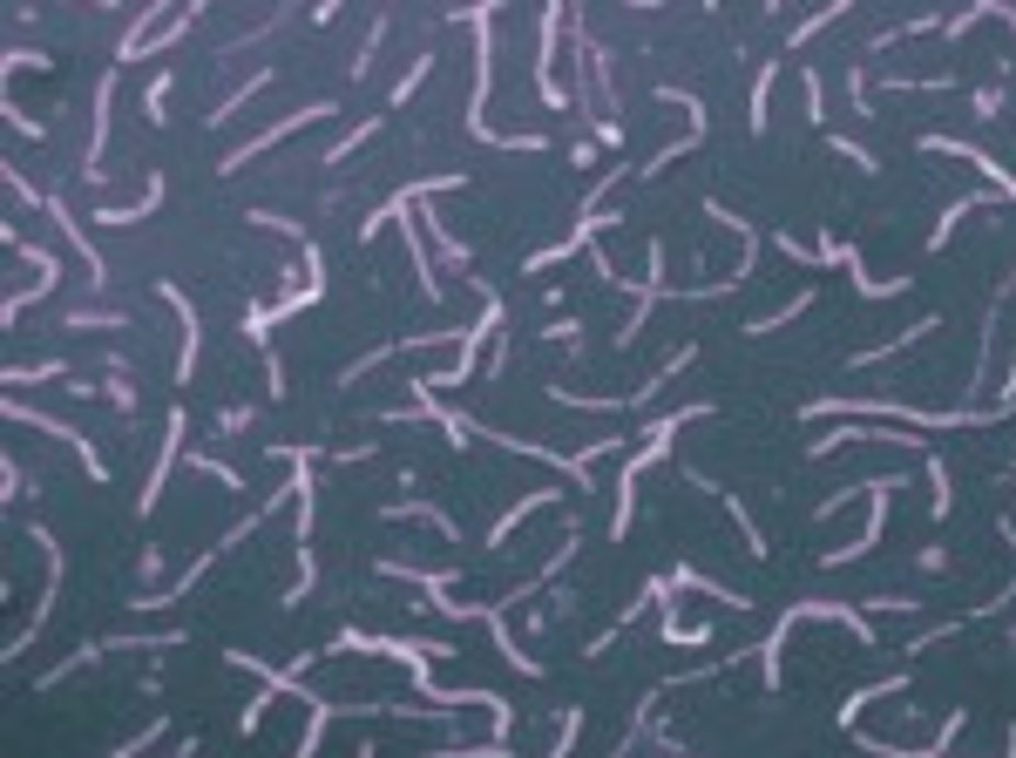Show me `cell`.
Masks as SVG:
<instances>
[{"instance_id": "obj_6", "label": "cell", "mask_w": 1016, "mask_h": 758, "mask_svg": "<svg viewBox=\"0 0 1016 758\" xmlns=\"http://www.w3.org/2000/svg\"><path fill=\"white\" fill-rule=\"evenodd\" d=\"M163 732H170V717H149V725H143L136 738H123V745H115L109 758H136V751H149V745H156V738H163Z\"/></svg>"}, {"instance_id": "obj_3", "label": "cell", "mask_w": 1016, "mask_h": 758, "mask_svg": "<svg viewBox=\"0 0 1016 758\" xmlns=\"http://www.w3.org/2000/svg\"><path fill=\"white\" fill-rule=\"evenodd\" d=\"M285 495H292V488H279V495H264V501H258V514H245V522H238V529H230V535H224V548H230V542H245V535H251V529L264 522V514H271V508H279V501H285ZM211 563H217V548H204V563H197V569H190V576H177V589H163V596H170V610H177V596H183L190 582H197V576H204Z\"/></svg>"}, {"instance_id": "obj_5", "label": "cell", "mask_w": 1016, "mask_h": 758, "mask_svg": "<svg viewBox=\"0 0 1016 758\" xmlns=\"http://www.w3.org/2000/svg\"><path fill=\"white\" fill-rule=\"evenodd\" d=\"M264 82H271V68H258V75H251L245 89H230V95H224V102H217V109L204 115V123H211V129H217V123H230V115H238V109H245V102H251V95H258Z\"/></svg>"}, {"instance_id": "obj_1", "label": "cell", "mask_w": 1016, "mask_h": 758, "mask_svg": "<svg viewBox=\"0 0 1016 758\" xmlns=\"http://www.w3.org/2000/svg\"><path fill=\"white\" fill-rule=\"evenodd\" d=\"M8 420H21V427H42V433H48V441H68V448H75V461H82V467L95 474V482H109V461L95 454V441H89V433H75V427H61V420H48L42 407H27V400H8Z\"/></svg>"}, {"instance_id": "obj_2", "label": "cell", "mask_w": 1016, "mask_h": 758, "mask_svg": "<svg viewBox=\"0 0 1016 758\" xmlns=\"http://www.w3.org/2000/svg\"><path fill=\"white\" fill-rule=\"evenodd\" d=\"M326 115H339V109H332V102H312V109H292V115H279V123H271V129H258L251 143H238V149L224 156V177H230V170H245V163H251L258 149H271V143H285L292 129H305V123H326Z\"/></svg>"}, {"instance_id": "obj_8", "label": "cell", "mask_w": 1016, "mask_h": 758, "mask_svg": "<svg viewBox=\"0 0 1016 758\" xmlns=\"http://www.w3.org/2000/svg\"><path fill=\"white\" fill-rule=\"evenodd\" d=\"M190 467H197L204 482H217V488H238V474H230L224 461H211V454H190Z\"/></svg>"}, {"instance_id": "obj_4", "label": "cell", "mask_w": 1016, "mask_h": 758, "mask_svg": "<svg viewBox=\"0 0 1016 758\" xmlns=\"http://www.w3.org/2000/svg\"><path fill=\"white\" fill-rule=\"evenodd\" d=\"M156 204H163V177H149V190L136 196V204H123V211H95V224H115V230H129V224H143Z\"/></svg>"}, {"instance_id": "obj_7", "label": "cell", "mask_w": 1016, "mask_h": 758, "mask_svg": "<svg viewBox=\"0 0 1016 758\" xmlns=\"http://www.w3.org/2000/svg\"><path fill=\"white\" fill-rule=\"evenodd\" d=\"M163 95H170V68H163V75H156V82L143 89V115H149V123H156V129H163V123H170V115H163Z\"/></svg>"}]
</instances>
